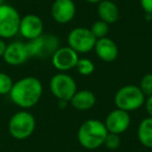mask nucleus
<instances>
[{
	"label": "nucleus",
	"mask_w": 152,
	"mask_h": 152,
	"mask_svg": "<svg viewBox=\"0 0 152 152\" xmlns=\"http://www.w3.org/2000/svg\"><path fill=\"white\" fill-rule=\"evenodd\" d=\"M4 4V0H0V5Z\"/></svg>",
	"instance_id": "bb28decb"
},
{
	"label": "nucleus",
	"mask_w": 152,
	"mask_h": 152,
	"mask_svg": "<svg viewBox=\"0 0 152 152\" xmlns=\"http://www.w3.org/2000/svg\"><path fill=\"white\" fill-rule=\"evenodd\" d=\"M21 17L17 10L10 4L0 5V38L12 39L19 34Z\"/></svg>",
	"instance_id": "423d86ee"
},
{
	"label": "nucleus",
	"mask_w": 152,
	"mask_h": 152,
	"mask_svg": "<svg viewBox=\"0 0 152 152\" xmlns=\"http://www.w3.org/2000/svg\"><path fill=\"white\" fill-rule=\"evenodd\" d=\"M96 38L93 36L90 28L76 27L70 31L68 36V45L75 52L88 53L94 50Z\"/></svg>",
	"instance_id": "6e6552de"
},
{
	"label": "nucleus",
	"mask_w": 152,
	"mask_h": 152,
	"mask_svg": "<svg viewBox=\"0 0 152 152\" xmlns=\"http://www.w3.org/2000/svg\"><path fill=\"white\" fill-rule=\"evenodd\" d=\"M50 92L55 98L61 101L70 102L74 94L77 92V85L73 77L61 72L52 76L49 83Z\"/></svg>",
	"instance_id": "0eeeda50"
},
{
	"label": "nucleus",
	"mask_w": 152,
	"mask_h": 152,
	"mask_svg": "<svg viewBox=\"0 0 152 152\" xmlns=\"http://www.w3.org/2000/svg\"><path fill=\"white\" fill-rule=\"evenodd\" d=\"M145 95L142 93L139 87L133 85L124 86L117 91L115 95V105L124 112H133L139 110L145 103Z\"/></svg>",
	"instance_id": "7ed1b4c3"
},
{
	"label": "nucleus",
	"mask_w": 152,
	"mask_h": 152,
	"mask_svg": "<svg viewBox=\"0 0 152 152\" xmlns=\"http://www.w3.org/2000/svg\"><path fill=\"white\" fill-rule=\"evenodd\" d=\"M2 58L4 59L5 63L11 66H20L24 64L28 58H30L26 43L17 41L7 44Z\"/></svg>",
	"instance_id": "ddd939ff"
},
{
	"label": "nucleus",
	"mask_w": 152,
	"mask_h": 152,
	"mask_svg": "<svg viewBox=\"0 0 152 152\" xmlns=\"http://www.w3.org/2000/svg\"><path fill=\"white\" fill-rule=\"evenodd\" d=\"M11 100L23 110L34 107L40 101L43 95V85L41 80L34 76H27L14 83L11 93Z\"/></svg>",
	"instance_id": "f257e3e1"
},
{
	"label": "nucleus",
	"mask_w": 152,
	"mask_h": 152,
	"mask_svg": "<svg viewBox=\"0 0 152 152\" xmlns=\"http://www.w3.org/2000/svg\"><path fill=\"white\" fill-rule=\"evenodd\" d=\"M26 47L29 57L46 58L52 56L59 48V40L54 34H43L39 38L26 43Z\"/></svg>",
	"instance_id": "39448f33"
},
{
	"label": "nucleus",
	"mask_w": 152,
	"mask_h": 152,
	"mask_svg": "<svg viewBox=\"0 0 152 152\" xmlns=\"http://www.w3.org/2000/svg\"><path fill=\"white\" fill-rule=\"evenodd\" d=\"M139 88L142 91V93L145 95V97L152 95V73L145 74L142 77Z\"/></svg>",
	"instance_id": "412c9836"
},
{
	"label": "nucleus",
	"mask_w": 152,
	"mask_h": 152,
	"mask_svg": "<svg viewBox=\"0 0 152 152\" xmlns=\"http://www.w3.org/2000/svg\"><path fill=\"white\" fill-rule=\"evenodd\" d=\"M86 2H89V3H92V4H95V3H99L101 2L102 0H85Z\"/></svg>",
	"instance_id": "a878e982"
},
{
	"label": "nucleus",
	"mask_w": 152,
	"mask_h": 152,
	"mask_svg": "<svg viewBox=\"0 0 152 152\" xmlns=\"http://www.w3.org/2000/svg\"><path fill=\"white\" fill-rule=\"evenodd\" d=\"M94 50L97 56L105 63H112L116 61L119 55V48L117 44L107 37L96 41Z\"/></svg>",
	"instance_id": "4468645a"
},
{
	"label": "nucleus",
	"mask_w": 152,
	"mask_h": 152,
	"mask_svg": "<svg viewBox=\"0 0 152 152\" xmlns=\"http://www.w3.org/2000/svg\"><path fill=\"white\" fill-rule=\"evenodd\" d=\"M137 139L146 148L152 149V118L144 119L137 127Z\"/></svg>",
	"instance_id": "f3484780"
},
{
	"label": "nucleus",
	"mask_w": 152,
	"mask_h": 152,
	"mask_svg": "<svg viewBox=\"0 0 152 152\" xmlns=\"http://www.w3.org/2000/svg\"><path fill=\"white\" fill-rule=\"evenodd\" d=\"M36 119L29 112L23 110L12 116L9 122L10 134L16 140H25L34 133Z\"/></svg>",
	"instance_id": "20e7f679"
},
{
	"label": "nucleus",
	"mask_w": 152,
	"mask_h": 152,
	"mask_svg": "<svg viewBox=\"0 0 152 152\" xmlns=\"http://www.w3.org/2000/svg\"><path fill=\"white\" fill-rule=\"evenodd\" d=\"M108 131L103 122L96 119H90L80 125L77 131V139L83 148L94 150L101 147Z\"/></svg>",
	"instance_id": "f03ea898"
},
{
	"label": "nucleus",
	"mask_w": 152,
	"mask_h": 152,
	"mask_svg": "<svg viewBox=\"0 0 152 152\" xmlns=\"http://www.w3.org/2000/svg\"><path fill=\"white\" fill-rule=\"evenodd\" d=\"M75 68L77 69L78 73L83 76L92 75L95 71V65L89 58H79Z\"/></svg>",
	"instance_id": "6ab92c4d"
},
{
	"label": "nucleus",
	"mask_w": 152,
	"mask_h": 152,
	"mask_svg": "<svg viewBox=\"0 0 152 152\" xmlns=\"http://www.w3.org/2000/svg\"><path fill=\"white\" fill-rule=\"evenodd\" d=\"M76 5L73 0H55L51 7V16L58 24H67L73 20Z\"/></svg>",
	"instance_id": "f8f14e48"
},
{
	"label": "nucleus",
	"mask_w": 152,
	"mask_h": 152,
	"mask_svg": "<svg viewBox=\"0 0 152 152\" xmlns=\"http://www.w3.org/2000/svg\"><path fill=\"white\" fill-rule=\"evenodd\" d=\"M130 121L129 113L116 108L106 116L104 125L108 132L120 135L121 133L125 132L128 129Z\"/></svg>",
	"instance_id": "9b49d317"
},
{
	"label": "nucleus",
	"mask_w": 152,
	"mask_h": 152,
	"mask_svg": "<svg viewBox=\"0 0 152 152\" xmlns=\"http://www.w3.org/2000/svg\"><path fill=\"white\" fill-rule=\"evenodd\" d=\"M7 47V44L5 43V41L0 38V57H3Z\"/></svg>",
	"instance_id": "393cba45"
},
{
	"label": "nucleus",
	"mask_w": 152,
	"mask_h": 152,
	"mask_svg": "<svg viewBox=\"0 0 152 152\" xmlns=\"http://www.w3.org/2000/svg\"><path fill=\"white\" fill-rule=\"evenodd\" d=\"M78 53L69 46L59 47L51 56L53 67L61 72H66L76 67L78 61Z\"/></svg>",
	"instance_id": "1a4fd4ad"
},
{
	"label": "nucleus",
	"mask_w": 152,
	"mask_h": 152,
	"mask_svg": "<svg viewBox=\"0 0 152 152\" xmlns=\"http://www.w3.org/2000/svg\"><path fill=\"white\" fill-rule=\"evenodd\" d=\"M19 34L28 41L34 40L44 34V23L39 16L28 14L21 18Z\"/></svg>",
	"instance_id": "9d476101"
},
{
	"label": "nucleus",
	"mask_w": 152,
	"mask_h": 152,
	"mask_svg": "<svg viewBox=\"0 0 152 152\" xmlns=\"http://www.w3.org/2000/svg\"><path fill=\"white\" fill-rule=\"evenodd\" d=\"M97 12L99 20L107 24L115 23L120 17V11L116 3L112 0H102L101 2L98 3Z\"/></svg>",
	"instance_id": "2eb2a0df"
},
{
	"label": "nucleus",
	"mask_w": 152,
	"mask_h": 152,
	"mask_svg": "<svg viewBox=\"0 0 152 152\" xmlns=\"http://www.w3.org/2000/svg\"><path fill=\"white\" fill-rule=\"evenodd\" d=\"M71 105L77 110H89L96 104V96L92 91L80 90L77 91L72 99L70 100Z\"/></svg>",
	"instance_id": "dca6fc26"
},
{
	"label": "nucleus",
	"mask_w": 152,
	"mask_h": 152,
	"mask_svg": "<svg viewBox=\"0 0 152 152\" xmlns=\"http://www.w3.org/2000/svg\"><path fill=\"white\" fill-rule=\"evenodd\" d=\"M14 81L10 75L4 72H0V95H7L11 93Z\"/></svg>",
	"instance_id": "aec40b11"
},
{
	"label": "nucleus",
	"mask_w": 152,
	"mask_h": 152,
	"mask_svg": "<svg viewBox=\"0 0 152 152\" xmlns=\"http://www.w3.org/2000/svg\"><path fill=\"white\" fill-rule=\"evenodd\" d=\"M90 30L93 34V36L96 38V40H99V39L107 37V34L110 31V27H108L107 23L101 21V20H98V21L94 22L92 24Z\"/></svg>",
	"instance_id": "a211bd4d"
},
{
	"label": "nucleus",
	"mask_w": 152,
	"mask_h": 152,
	"mask_svg": "<svg viewBox=\"0 0 152 152\" xmlns=\"http://www.w3.org/2000/svg\"><path fill=\"white\" fill-rule=\"evenodd\" d=\"M103 145L105 146L107 149L110 150H116L120 147L121 145V139L120 135L116 134V133H110L108 132L106 135L105 140H104Z\"/></svg>",
	"instance_id": "4be33fe9"
},
{
	"label": "nucleus",
	"mask_w": 152,
	"mask_h": 152,
	"mask_svg": "<svg viewBox=\"0 0 152 152\" xmlns=\"http://www.w3.org/2000/svg\"><path fill=\"white\" fill-rule=\"evenodd\" d=\"M145 107H146V110H147L148 115L149 117L152 118V95L151 96H148L147 99L145 100Z\"/></svg>",
	"instance_id": "b1692460"
},
{
	"label": "nucleus",
	"mask_w": 152,
	"mask_h": 152,
	"mask_svg": "<svg viewBox=\"0 0 152 152\" xmlns=\"http://www.w3.org/2000/svg\"><path fill=\"white\" fill-rule=\"evenodd\" d=\"M140 4L147 15L152 16V0H140Z\"/></svg>",
	"instance_id": "5701e85b"
}]
</instances>
